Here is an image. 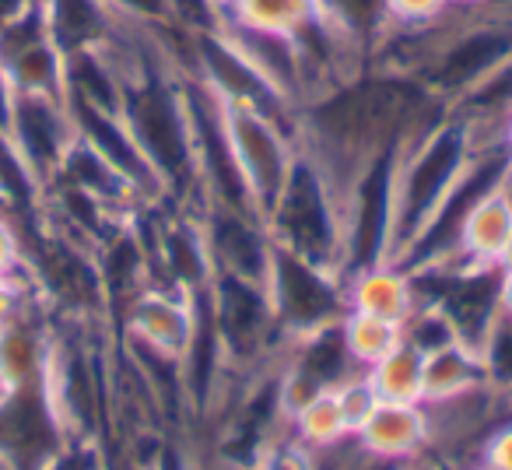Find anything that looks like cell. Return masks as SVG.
<instances>
[{"label":"cell","mask_w":512,"mask_h":470,"mask_svg":"<svg viewBox=\"0 0 512 470\" xmlns=\"http://www.w3.org/2000/svg\"><path fill=\"white\" fill-rule=\"evenodd\" d=\"M264 221L274 246L344 278V204L302 151L285 193Z\"/></svg>","instance_id":"6da1fadb"},{"label":"cell","mask_w":512,"mask_h":470,"mask_svg":"<svg viewBox=\"0 0 512 470\" xmlns=\"http://www.w3.org/2000/svg\"><path fill=\"white\" fill-rule=\"evenodd\" d=\"M221 106H225V127L228 137H232L239 172L246 179L249 200H253L256 214L267 218L278 197L285 193L295 165H299L295 123L256 106H246V102L221 99Z\"/></svg>","instance_id":"7a4b0ae2"},{"label":"cell","mask_w":512,"mask_h":470,"mask_svg":"<svg viewBox=\"0 0 512 470\" xmlns=\"http://www.w3.org/2000/svg\"><path fill=\"white\" fill-rule=\"evenodd\" d=\"M267 299L285 341H302L327 327H337L348 313L344 278L320 264L295 257L274 246L271 274H267Z\"/></svg>","instance_id":"3957f363"},{"label":"cell","mask_w":512,"mask_h":470,"mask_svg":"<svg viewBox=\"0 0 512 470\" xmlns=\"http://www.w3.org/2000/svg\"><path fill=\"white\" fill-rule=\"evenodd\" d=\"M71 442V432L64 428L46 390V376L4 386L0 393V467L50 470Z\"/></svg>","instance_id":"277c9868"},{"label":"cell","mask_w":512,"mask_h":470,"mask_svg":"<svg viewBox=\"0 0 512 470\" xmlns=\"http://www.w3.org/2000/svg\"><path fill=\"white\" fill-rule=\"evenodd\" d=\"M193 214H197L200 232H204L214 274H232V278L267 288V274H271L274 260V239L267 232V221L260 214L221 204H200Z\"/></svg>","instance_id":"5b68a950"},{"label":"cell","mask_w":512,"mask_h":470,"mask_svg":"<svg viewBox=\"0 0 512 470\" xmlns=\"http://www.w3.org/2000/svg\"><path fill=\"white\" fill-rule=\"evenodd\" d=\"M8 141L15 148L18 162L32 176V183L39 190H46L57 179L71 144L78 141L67 95L64 99H53V95H18Z\"/></svg>","instance_id":"8992f818"},{"label":"cell","mask_w":512,"mask_h":470,"mask_svg":"<svg viewBox=\"0 0 512 470\" xmlns=\"http://www.w3.org/2000/svg\"><path fill=\"white\" fill-rule=\"evenodd\" d=\"M127 341L183 365L197 334V295L151 281L123 306Z\"/></svg>","instance_id":"52a82bcc"},{"label":"cell","mask_w":512,"mask_h":470,"mask_svg":"<svg viewBox=\"0 0 512 470\" xmlns=\"http://www.w3.org/2000/svg\"><path fill=\"white\" fill-rule=\"evenodd\" d=\"M512 235V193L502 183L491 186L484 197L474 200L456 235V250L442 253L456 271H491L498 264V253Z\"/></svg>","instance_id":"ba28073f"},{"label":"cell","mask_w":512,"mask_h":470,"mask_svg":"<svg viewBox=\"0 0 512 470\" xmlns=\"http://www.w3.org/2000/svg\"><path fill=\"white\" fill-rule=\"evenodd\" d=\"M344 295H348V309L383 316V320H393L400 327L421 306L414 274L404 264H393V260H379V264L348 274L344 278Z\"/></svg>","instance_id":"9c48e42d"},{"label":"cell","mask_w":512,"mask_h":470,"mask_svg":"<svg viewBox=\"0 0 512 470\" xmlns=\"http://www.w3.org/2000/svg\"><path fill=\"white\" fill-rule=\"evenodd\" d=\"M358 446L383 463H411L428 453V414L425 404H383L355 435Z\"/></svg>","instance_id":"30bf717a"},{"label":"cell","mask_w":512,"mask_h":470,"mask_svg":"<svg viewBox=\"0 0 512 470\" xmlns=\"http://www.w3.org/2000/svg\"><path fill=\"white\" fill-rule=\"evenodd\" d=\"M43 15L64 57L102 46L116 25V15L102 0H43Z\"/></svg>","instance_id":"8fae6325"},{"label":"cell","mask_w":512,"mask_h":470,"mask_svg":"<svg viewBox=\"0 0 512 470\" xmlns=\"http://www.w3.org/2000/svg\"><path fill=\"white\" fill-rule=\"evenodd\" d=\"M214 15L218 22L253 25V29L292 36L320 15V0H214Z\"/></svg>","instance_id":"7c38bea8"},{"label":"cell","mask_w":512,"mask_h":470,"mask_svg":"<svg viewBox=\"0 0 512 470\" xmlns=\"http://www.w3.org/2000/svg\"><path fill=\"white\" fill-rule=\"evenodd\" d=\"M365 376L383 404H425V355L407 341L369 365Z\"/></svg>","instance_id":"4fadbf2b"},{"label":"cell","mask_w":512,"mask_h":470,"mask_svg":"<svg viewBox=\"0 0 512 470\" xmlns=\"http://www.w3.org/2000/svg\"><path fill=\"white\" fill-rule=\"evenodd\" d=\"M488 379V365H484L481 351L467 348V344L453 341L439 351L425 355V404L428 400L453 397L460 390L484 383Z\"/></svg>","instance_id":"5bb4252c"},{"label":"cell","mask_w":512,"mask_h":470,"mask_svg":"<svg viewBox=\"0 0 512 470\" xmlns=\"http://www.w3.org/2000/svg\"><path fill=\"white\" fill-rule=\"evenodd\" d=\"M337 330H341L344 351L355 362V369H369V365H376L379 358H386L404 344V327L400 323L358 313V309H348L341 316V323H337Z\"/></svg>","instance_id":"9a60e30c"},{"label":"cell","mask_w":512,"mask_h":470,"mask_svg":"<svg viewBox=\"0 0 512 470\" xmlns=\"http://www.w3.org/2000/svg\"><path fill=\"white\" fill-rule=\"evenodd\" d=\"M288 425H292V435L306 449L337 446V442L351 435L348 421H344V414H341V404H337L334 386H327V390H320L313 400H306V404L288 418Z\"/></svg>","instance_id":"2e32d148"},{"label":"cell","mask_w":512,"mask_h":470,"mask_svg":"<svg viewBox=\"0 0 512 470\" xmlns=\"http://www.w3.org/2000/svg\"><path fill=\"white\" fill-rule=\"evenodd\" d=\"M320 11L337 29H344L348 36H355L358 43L369 46V57H372V46H376V39L386 32L383 0H320Z\"/></svg>","instance_id":"e0dca14e"},{"label":"cell","mask_w":512,"mask_h":470,"mask_svg":"<svg viewBox=\"0 0 512 470\" xmlns=\"http://www.w3.org/2000/svg\"><path fill=\"white\" fill-rule=\"evenodd\" d=\"M0 281H15V285L39 292L29 260V243H25L22 225L8 204H0Z\"/></svg>","instance_id":"ac0fdd59"},{"label":"cell","mask_w":512,"mask_h":470,"mask_svg":"<svg viewBox=\"0 0 512 470\" xmlns=\"http://www.w3.org/2000/svg\"><path fill=\"white\" fill-rule=\"evenodd\" d=\"M404 341L411 344V348H418L421 355H428V351L446 348V344L460 341V337H456L449 316L442 313L435 302H421V306L404 320Z\"/></svg>","instance_id":"d6986e66"},{"label":"cell","mask_w":512,"mask_h":470,"mask_svg":"<svg viewBox=\"0 0 512 470\" xmlns=\"http://www.w3.org/2000/svg\"><path fill=\"white\" fill-rule=\"evenodd\" d=\"M337 393V404H341V414L344 421H348V432L358 435L362 432V425L372 418V411L379 407V397L376 390H372L369 376H365V369L351 372V376H344L341 383L334 386Z\"/></svg>","instance_id":"ffe728a7"},{"label":"cell","mask_w":512,"mask_h":470,"mask_svg":"<svg viewBox=\"0 0 512 470\" xmlns=\"http://www.w3.org/2000/svg\"><path fill=\"white\" fill-rule=\"evenodd\" d=\"M383 4H386V29L428 25L449 8V0H383Z\"/></svg>","instance_id":"44dd1931"},{"label":"cell","mask_w":512,"mask_h":470,"mask_svg":"<svg viewBox=\"0 0 512 470\" xmlns=\"http://www.w3.org/2000/svg\"><path fill=\"white\" fill-rule=\"evenodd\" d=\"M477 460H484L495 470H512V414L505 421H498V425L484 435Z\"/></svg>","instance_id":"7402d4cb"},{"label":"cell","mask_w":512,"mask_h":470,"mask_svg":"<svg viewBox=\"0 0 512 470\" xmlns=\"http://www.w3.org/2000/svg\"><path fill=\"white\" fill-rule=\"evenodd\" d=\"M39 299L36 288H22L15 281H0V327L11 323L15 316H22L25 309H32Z\"/></svg>","instance_id":"603a6c76"},{"label":"cell","mask_w":512,"mask_h":470,"mask_svg":"<svg viewBox=\"0 0 512 470\" xmlns=\"http://www.w3.org/2000/svg\"><path fill=\"white\" fill-rule=\"evenodd\" d=\"M15 102H18V88L11 85V78L0 71V137L11 134V116H15Z\"/></svg>","instance_id":"cb8c5ba5"},{"label":"cell","mask_w":512,"mask_h":470,"mask_svg":"<svg viewBox=\"0 0 512 470\" xmlns=\"http://www.w3.org/2000/svg\"><path fill=\"white\" fill-rule=\"evenodd\" d=\"M39 0H0V32L8 29L15 18H22L25 11H32L36 8Z\"/></svg>","instance_id":"d4e9b609"},{"label":"cell","mask_w":512,"mask_h":470,"mask_svg":"<svg viewBox=\"0 0 512 470\" xmlns=\"http://www.w3.org/2000/svg\"><path fill=\"white\" fill-rule=\"evenodd\" d=\"M498 313L512 320V271H498Z\"/></svg>","instance_id":"484cf974"},{"label":"cell","mask_w":512,"mask_h":470,"mask_svg":"<svg viewBox=\"0 0 512 470\" xmlns=\"http://www.w3.org/2000/svg\"><path fill=\"white\" fill-rule=\"evenodd\" d=\"M498 271H512V235H509V243L502 246V253H498Z\"/></svg>","instance_id":"4316f807"},{"label":"cell","mask_w":512,"mask_h":470,"mask_svg":"<svg viewBox=\"0 0 512 470\" xmlns=\"http://www.w3.org/2000/svg\"><path fill=\"white\" fill-rule=\"evenodd\" d=\"M400 470H442L439 463H432L428 456H421V460H411V463H400Z\"/></svg>","instance_id":"83f0119b"},{"label":"cell","mask_w":512,"mask_h":470,"mask_svg":"<svg viewBox=\"0 0 512 470\" xmlns=\"http://www.w3.org/2000/svg\"><path fill=\"white\" fill-rule=\"evenodd\" d=\"M481 4H509V0H449V8H481Z\"/></svg>","instance_id":"f1b7e54d"},{"label":"cell","mask_w":512,"mask_h":470,"mask_svg":"<svg viewBox=\"0 0 512 470\" xmlns=\"http://www.w3.org/2000/svg\"><path fill=\"white\" fill-rule=\"evenodd\" d=\"M502 186L512 193V148H509V155H505V165H502Z\"/></svg>","instance_id":"f546056e"},{"label":"cell","mask_w":512,"mask_h":470,"mask_svg":"<svg viewBox=\"0 0 512 470\" xmlns=\"http://www.w3.org/2000/svg\"><path fill=\"white\" fill-rule=\"evenodd\" d=\"M460 470H495V467H488L484 460H470V463H463Z\"/></svg>","instance_id":"4dcf8cb0"},{"label":"cell","mask_w":512,"mask_h":470,"mask_svg":"<svg viewBox=\"0 0 512 470\" xmlns=\"http://www.w3.org/2000/svg\"><path fill=\"white\" fill-rule=\"evenodd\" d=\"M505 144L512 148V109H509V116H505Z\"/></svg>","instance_id":"1f68e13d"},{"label":"cell","mask_w":512,"mask_h":470,"mask_svg":"<svg viewBox=\"0 0 512 470\" xmlns=\"http://www.w3.org/2000/svg\"><path fill=\"white\" fill-rule=\"evenodd\" d=\"M0 393H4V383H0Z\"/></svg>","instance_id":"d6a6232c"},{"label":"cell","mask_w":512,"mask_h":470,"mask_svg":"<svg viewBox=\"0 0 512 470\" xmlns=\"http://www.w3.org/2000/svg\"><path fill=\"white\" fill-rule=\"evenodd\" d=\"M0 470H4V467H0Z\"/></svg>","instance_id":"836d02e7"}]
</instances>
